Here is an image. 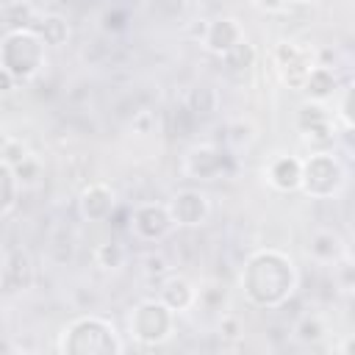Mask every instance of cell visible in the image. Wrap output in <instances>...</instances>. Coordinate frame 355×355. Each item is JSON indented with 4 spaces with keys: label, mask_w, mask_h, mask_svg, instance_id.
Wrapping results in <instances>:
<instances>
[{
    "label": "cell",
    "mask_w": 355,
    "mask_h": 355,
    "mask_svg": "<svg viewBox=\"0 0 355 355\" xmlns=\"http://www.w3.org/2000/svg\"><path fill=\"white\" fill-rule=\"evenodd\" d=\"M241 288L258 308H280L297 288V266L280 250H258L247 258Z\"/></svg>",
    "instance_id": "cell-1"
},
{
    "label": "cell",
    "mask_w": 355,
    "mask_h": 355,
    "mask_svg": "<svg viewBox=\"0 0 355 355\" xmlns=\"http://www.w3.org/2000/svg\"><path fill=\"white\" fill-rule=\"evenodd\" d=\"M61 352L72 355H116L125 344L116 338V330L100 316H78L61 333Z\"/></svg>",
    "instance_id": "cell-2"
},
{
    "label": "cell",
    "mask_w": 355,
    "mask_h": 355,
    "mask_svg": "<svg viewBox=\"0 0 355 355\" xmlns=\"http://www.w3.org/2000/svg\"><path fill=\"white\" fill-rule=\"evenodd\" d=\"M44 42L33 28H11L0 39V67L19 83L44 67Z\"/></svg>",
    "instance_id": "cell-3"
},
{
    "label": "cell",
    "mask_w": 355,
    "mask_h": 355,
    "mask_svg": "<svg viewBox=\"0 0 355 355\" xmlns=\"http://www.w3.org/2000/svg\"><path fill=\"white\" fill-rule=\"evenodd\" d=\"M344 186V166L330 150H316L302 161L300 189L313 200H327Z\"/></svg>",
    "instance_id": "cell-4"
},
{
    "label": "cell",
    "mask_w": 355,
    "mask_h": 355,
    "mask_svg": "<svg viewBox=\"0 0 355 355\" xmlns=\"http://www.w3.org/2000/svg\"><path fill=\"white\" fill-rule=\"evenodd\" d=\"M175 313L161 302V300H144L133 308L128 319V330L136 341L141 344H161L172 336Z\"/></svg>",
    "instance_id": "cell-5"
},
{
    "label": "cell",
    "mask_w": 355,
    "mask_h": 355,
    "mask_svg": "<svg viewBox=\"0 0 355 355\" xmlns=\"http://www.w3.org/2000/svg\"><path fill=\"white\" fill-rule=\"evenodd\" d=\"M128 227L130 233L144 241V244H153V241H161L172 233L175 222L169 216V208L161 205V202H141L130 211V219H128Z\"/></svg>",
    "instance_id": "cell-6"
},
{
    "label": "cell",
    "mask_w": 355,
    "mask_h": 355,
    "mask_svg": "<svg viewBox=\"0 0 355 355\" xmlns=\"http://www.w3.org/2000/svg\"><path fill=\"white\" fill-rule=\"evenodd\" d=\"M297 128H300L302 139L316 150H327L333 144V119H330L324 103H316V100L302 103L297 111Z\"/></svg>",
    "instance_id": "cell-7"
},
{
    "label": "cell",
    "mask_w": 355,
    "mask_h": 355,
    "mask_svg": "<svg viewBox=\"0 0 355 355\" xmlns=\"http://www.w3.org/2000/svg\"><path fill=\"white\" fill-rule=\"evenodd\" d=\"M166 208H169L172 222L180 225V227H197V225H202L208 219V211H211L208 197L200 189H183V191H178L166 202Z\"/></svg>",
    "instance_id": "cell-8"
},
{
    "label": "cell",
    "mask_w": 355,
    "mask_h": 355,
    "mask_svg": "<svg viewBox=\"0 0 355 355\" xmlns=\"http://www.w3.org/2000/svg\"><path fill=\"white\" fill-rule=\"evenodd\" d=\"M116 197L114 189L105 183H89L78 197V211L86 222H105L114 214Z\"/></svg>",
    "instance_id": "cell-9"
},
{
    "label": "cell",
    "mask_w": 355,
    "mask_h": 355,
    "mask_svg": "<svg viewBox=\"0 0 355 355\" xmlns=\"http://www.w3.org/2000/svg\"><path fill=\"white\" fill-rule=\"evenodd\" d=\"M183 169L194 180H214L225 172V153L214 144H200L186 155Z\"/></svg>",
    "instance_id": "cell-10"
},
{
    "label": "cell",
    "mask_w": 355,
    "mask_h": 355,
    "mask_svg": "<svg viewBox=\"0 0 355 355\" xmlns=\"http://www.w3.org/2000/svg\"><path fill=\"white\" fill-rule=\"evenodd\" d=\"M241 39H244V31H241L239 19H233V17H216L202 31V47L216 55H225Z\"/></svg>",
    "instance_id": "cell-11"
},
{
    "label": "cell",
    "mask_w": 355,
    "mask_h": 355,
    "mask_svg": "<svg viewBox=\"0 0 355 355\" xmlns=\"http://www.w3.org/2000/svg\"><path fill=\"white\" fill-rule=\"evenodd\" d=\"M300 175H302V161L297 155H272L263 166V178L277 191L300 189Z\"/></svg>",
    "instance_id": "cell-12"
},
{
    "label": "cell",
    "mask_w": 355,
    "mask_h": 355,
    "mask_svg": "<svg viewBox=\"0 0 355 355\" xmlns=\"http://www.w3.org/2000/svg\"><path fill=\"white\" fill-rule=\"evenodd\" d=\"M33 280V266H31V255L25 250H14L6 263L0 266V286L3 291H25Z\"/></svg>",
    "instance_id": "cell-13"
},
{
    "label": "cell",
    "mask_w": 355,
    "mask_h": 355,
    "mask_svg": "<svg viewBox=\"0 0 355 355\" xmlns=\"http://www.w3.org/2000/svg\"><path fill=\"white\" fill-rule=\"evenodd\" d=\"M158 300L172 311V313H180L186 308H191L197 302V291L194 286L180 277V275H169L161 280V291H158Z\"/></svg>",
    "instance_id": "cell-14"
},
{
    "label": "cell",
    "mask_w": 355,
    "mask_h": 355,
    "mask_svg": "<svg viewBox=\"0 0 355 355\" xmlns=\"http://www.w3.org/2000/svg\"><path fill=\"white\" fill-rule=\"evenodd\" d=\"M338 89V78L333 72V67L327 64H313L308 78H305V86L302 92L308 94V100H316V103H324L327 97H333Z\"/></svg>",
    "instance_id": "cell-15"
},
{
    "label": "cell",
    "mask_w": 355,
    "mask_h": 355,
    "mask_svg": "<svg viewBox=\"0 0 355 355\" xmlns=\"http://www.w3.org/2000/svg\"><path fill=\"white\" fill-rule=\"evenodd\" d=\"M39 39L47 44V47H61L67 39H69V22L61 17V14H44V17H36V22L31 25Z\"/></svg>",
    "instance_id": "cell-16"
},
{
    "label": "cell",
    "mask_w": 355,
    "mask_h": 355,
    "mask_svg": "<svg viewBox=\"0 0 355 355\" xmlns=\"http://www.w3.org/2000/svg\"><path fill=\"white\" fill-rule=\"evenodd\" d=\"M308 252H311L316 261H322V263H333V261L341 258L344 241H341V236L333 233V230H316V233L311 236Z\"/></svg>",
    "instance_id": "cell-17"
},
{
    "label": "cell",
    "mask_w": 355,
    "mask_h": 355,
    "mask_svg": "<svg viewBox=\"0 0 355 355\" xmlns=\"http://www.w3.org/2000/svg\"><path fill=\"white\" fill-rule=\"evenodd\" d=\"M311 58L300 50L294 58H288L286 64H277V72H280V80L288 86V89H300L302 92V86H305V78H308V72H311Z\"/></svg>",
    "instance_id": "cell-18"
},
{
    "label": "cell",
    "mask_w": 355,
    "mask_h": 355,
    "mask_svg": "<svg viewBox=\"0 0 355 355\" xmlns=\"http://www.w3.org/2000/svg\"><path fill=\"white\" fill-rule=\"evenodd\" d=\"M222 58V64L227 67V69H233V72H244V69H250V67H255V61H258V53H255V47L250 44V39L244 36L241 42H236L225 55H219Z\"/></svg>",
    "instance_id": "cell-19"
},
{
    "label": "cell",
    "mask_w": 355,
    "mask_h": 355,
    "mask_svg": "<svg viewBox=\"0 0 355 355\" xmlns=\"http://www.w3.org/2000/svg\"><path fill=\"white\" fill-rule=\"evenodd\" d=\"M125 258H128V252L119 241H103L94 247V263L100 269H119V266H125Z\"/></svg>",
    "instance_id": "cell-20"
},
{
    "label": "cell",
    "mask_w": 355,
    "mask_h": 355,
    "mask_svg": "<svg viewBox=\"0 0 355 355\" xmlns=\"http://www.w3.org/2000/svg\"><path fill=\"white\" fill-rule=\"evenodd\" d=\"M17 178H14V169L0 158V214H6L14 202H17Z\"/></svg>",
    "instance_id": "cell-21"
},
{
    "label": "cell",
    "mask_w": 355,
    "mask_h": 355,
    "mask_svg": "<svg viewBox=\"0 0 355 355\" xmlns=\"http://www.w3.org/2000/svg\"><path fill=\"white\" fill-rule=\"evenodd\" d=\"M294 333H297L300 341H305V344H316V341L324 336V324H322V319H319L316 313H305V316L297 322Z\"/></svg>",
    "instance_id": "cell-22"
},
{
    "label": "cell",
    "mask_w": 355,
    "mask_h": 355,
    "mask_svg": "<svg viewBox=\"0 0 355 355\" xmlns=\"http://www.w3.org/2000/svg\"><path fill=\"white\" fill-rule=\"evenodd\" d=\"M197 116L200 114H211V111H216V92L211 89V86H200V89H194V94L189 97V103H186Z\"/></svg>",
    "instance_id": "cell-23"
},
{
    "label": "cell",
    "mask_w": 355,
    "mask_h": 355,
    "mask_svg": "<svg viewBox=\"0 0 355 355\" xmlns=\"http://www.w3.org/2000/svg\"><path fill=\"white\" fill-rule=\"evenodd\" d=\"M11 169H14V178H17V183H19V186H31V183H36V180H39V175H42V164H39L33 155L22 158V161H19V164H14Z\"/></svg>",
    "instance_id": "cell-24"
},
{
    "label": "cell",
    "mask_w": 355,
    "mask_h": 355,
    "mask_svg": "<svg viewBox=\"0 0 355 355\" xmlns=\"http://www.w3.org/2000/svg\"><path fill=\"white\" fill-rule=\"evenodd\" d=\"M31 155V150L22 144V139H6L3 141V147H0V158L8 164V166H14V164H19L22 158H28Z\"/></svg>",
    "instance_id": "cell-25"
},
{
    "label": "cell",
    "mask_w": 355,
    "mask_h": 355,
    "mask_svg": "<svg viewBox=\"0 0 355 355\" xmlns=\"http://www.w3.org/2000/svg\"><path fill=\"white\" fill-rule=\"evenodd\" d=\"M8 22L14 28H31L36 22V14H33V8L28 3H22V6L14 3V6H8Z\"/></svg>",
    "instance_id": "cell-26"
},
{
    "label": "cell",
    "mask_w": 355,
    "mask_h": 355,
    "mask_svg": "<svg viewBox=\"0 0 355 355\" xmlns=\"http://www.w3.org/2000/svg\"><path fill=\"white\" fill-rule=\"evenodd\" d=\"M194 122H197V114L189 105H178L175 108V133L178 136H189L194 130Z\"/></svg>",
    "instance_id": "cell-27"
},
{
    "label": "cell",
    "mask_w": 355,
    "mask_h": 355,
    "mask_svg": "<svg viewBox=\"0 0 355 355\" xmlns=\"http://www.w3.org/2000/svg\"><path fill=\"white\" fill-rule=\"evenodd\" d=\"M219 333H222L225 338H239V336H241V322H239V316L225 313V316L219 319Z\"/></svg>",
    "instance_id": "cell-28"
},
{
    "label": "cell",
    "mask_w": 355,
    "mask_h": 355,
    "mask_svg": "<svg viewBox=\"0 0 355 355\" xmlns=\"http://www.w3.org/2000/svg\"><path fill=\"white\" fill-rule=\"evenodd\" d=\"M144 272H147V277H164L166 275V261H164V255H147L144 258Z\"/></svg>",
    "instance_id": "cell-29"
},
{
    "label": "cell",
    "mask_w": 355,
    "mask_h": 355,
    "mask_svg": "<svg viewBox=\"0 0 355 355\" xmlns=\"http://www.w3.org/2000/svg\"><path fill=\"white\" fill-rule=\"evenodd\" d=\"M349 100H352V89H349V86H344V94H341V111H338V116H341V125H344V130H349V128H352Z\"/></svg>",
    "instance_id": "cell-30"
},
{
    "label": "cell",
    "mask_w": 355,
    "mask_h": 355,
    "mask_svg": "<svg viewBox=\"0 0 355 355\" xmlns=\"http://www.w3.org/2000/svg\"><path fill=\"white\" fill-rule=\"evenodd\" d=\"M133 130L141 133V136L150 133V130H153V114H150V111H139V114L133 116Z\"/></svg>",
    "instance_id": "cell-31"
},
{
    "label": "cell",
    "mask_w": 355,
    "mask_h": 355,
    "mask_svg": "<svg viewBox=\"0 0 355 355\" xmlns=\"http://www.w3.org/2000/svg\"><path fill=\"white\" fill-rule=\"evenodd\" d=\"M255 6L266 14H280L286 8V0H255Z\"/></svg>",
    "instance_id": "cell-32"
},
{
    "label": "cell",
    "mask_w": 355,
    "mask_h": 355,
    "mask_svg": "<svg viewBox=\"0 0 355 355\" xmlns=\"http://www.w3.org/2000/svg\"><path fill=\"white\" fill-rule=\"evenodd\" d=\"M14 86H17V80H14V78H11V75H8V72H6L3 67H0V94H6V92H11Z\"/></svg>",
    "instance_id": "cell-33"
},
{
    "label": "cell",
    "mask_w": 355,
    "mask_h": 355,
    "mask_svg": "<svg viewBox=\"0 0 355 355\" xmlns=\"http://www.w3.org/2000/svg\"><path fill=\"white\" fill-rule=\"evenodd\" d=\"M0 349H3V352H11V349H14V347H11V344H8V341H3V338H0Z\"/></svg>",
    "instance_id": "cell-34"
},
{
    "label": "cell",
    "mask_w": 355,
    "mask_h": 355,
    "mask_svg": "<svg viewBox=\"0 0 355 355\" xmlns=\"http://www.w3.org/2000/svg\"><path fill=\"white\" fill-rule=\"evenodd\" d=\"M286 3H300V6H305V3H313V0H286Z\"/></svg>",
    "instance_id": "cell-35"
}]
</instances>
